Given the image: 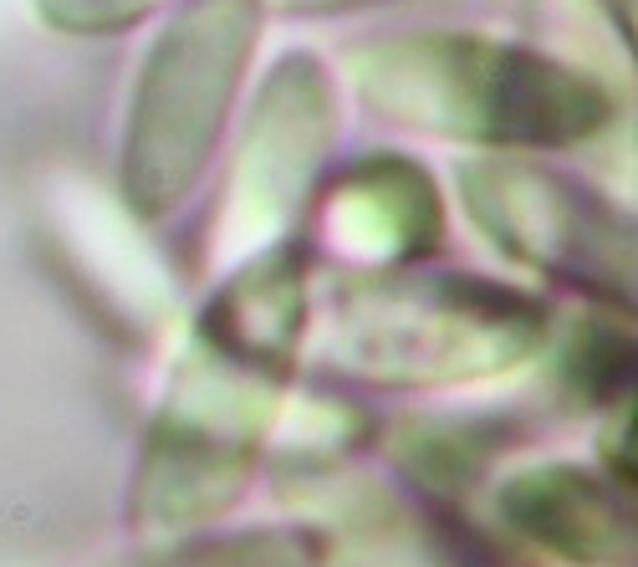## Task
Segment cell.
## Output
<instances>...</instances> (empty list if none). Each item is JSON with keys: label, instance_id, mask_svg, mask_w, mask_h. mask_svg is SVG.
I'll use <instances>...</instances> for the list:
<instances>
[{"label": "cell", "instance_id": "obj_11", "mask_svg": "<svg viewBox=\"0 0 638 567\" xmlns=\"http://www.w3.org/2000/svg\"><path fill=\"white\" fill-rule=\"evenodd\" d=\"M592 6H603V16L618 26V36L633 41V0H592Z\"/></svg>", "mask_w": 638, "mask_h": 567}, {"label": "cell", "instance_id": "obj_3", "mask_svg": "<svg viewBox=\"0 0 638 567\" xmlns=\"http://www.w3.org/2000/svg\"><path fill=\"white\" fill-rule=\"evenodd\" d=\"M546 332L531 291L470 271H337L327 347L378 378H470L511 368Z\"/></svg>", "mask_w": 638, "mask_h": 567}, {"label": "cell", "instance_id": "obj_5", "mask_svg": "<svg viewBox=\"0 0 638 567\" xmlns=\"http://www.w3.org/2000/svg\"><path fill=\"white\" fill-rule=\"evenodd\" d=\"M337 144V82L317 51H281L251 97L220 246L251 256L286 240L302 204L317 195Z\"/></svg>", "mask_w": 638, "mask_h": 567}, {"label": "cell", "instance_id": "obj_8", "mask_svg": "<svg viewBox=\"0 0 638 567\" xmlns=\"http://www.w3.org/2000/svg\"><path fill=\"white\" fill-rule=\"evenodd\" d=\"M168 0H36V16L61 36H118Z\"/></svg>", "mask_w": 638, "mask_h": 567}, {"label": "cell", "instance_id": "obj_1", "mask_svg": "<svg viewBox=\"0 0 638 567\" xmlns=\"http://www.w3.org/2000/svg\"><path fill=\"white\" fill-rule=\"evenodd\" d=\"M347 77L373 118L485 153L577 148L618 118V93L603 77L480 31H409L358 46Z\"/></svg>", "mask_w": 638, "mask_h": 567}, {"label": "cell", "instance_id": "obj_2", "mask_svg": "<svg viewBox=\"0 0 638 567\" xmlns=\"http://www.w3.org/2000/svg\"><path fill=\"white\" fill-rule=\"evenodd\" d=\"M266 0H179L148 41L128 93L118 200L164 220L200 189L251 72Z\"/></svg>", "mask_w": 638, "mask_h": 567}, {"label": "cell", "instance_id": "obj_4", "mask_svg": "<svg viewBox=\"0 0 638 567\" xmlns=\"http://www.w3.org/2000/svg\"><path fill=\"white\" fill-rule=\"evenodd\" d=\"M454 195L511 266L623 312L633 307V220L588 179L526 153H480L454 169Z\"/></svg>", "mask_w": 638, "mask_h": 567}, {"label": "cell", "instance_id": "obj_6", "mask_svg": "<svg viewBox=\"0 0 638 567\" xmlns=\"http://www.w3.org/2000/svg\"><path fill=\"white\" fill-rule=\"evenodd\" d=\"M322 236L342 271L419 266L445 246V195L409 153H358L332 174L322 200Z\"/></svg>", "mask_w": 638, "mask_h": 567}, {"label": "cell", "instance_id": "obj_7", "mask_svg": "<svg viewBox=\"0 0 638 567\" xmlns=\"http://www.w3.org/2000/svg\"><path fill=\"white\" fill-rule=\"evenodd\" d=\"M511 511L541 542H552L562 552H613L623 537V526L603 506V496L572 470H546V475L521 481V491L511 496Z\"/></svg>", "mask_w": 638, "mask_h": 567}, {"label": "cell", "instance_id": "obj_9", "mask_svg": "<svg viewBox=\"0 0 638 567\" xmlns=\"http://www.w3.org/2000/svg\"><path fill=\"white\" fill-rule=\"evenodd\" d=\"M174 567H296V552L286 542H245V547L200 552V557H184Z\"/></svg>", "mask_w": 638, "mask_h": 567}, {"label": "cell", "instance_id": "obj_10", "mask_svg": "<svg viewBox=\"0 0 638 567\" xmlns=\"http://www.w3.org/2000/svg\"><path fill=\"white\" fill-rule=\"evenodd\" d=\"M276 10H291V16H327V10H347V6H362V0H266Z\"/></svg>", "mask_w": 638, "mask_h": 567}]
</instances>
